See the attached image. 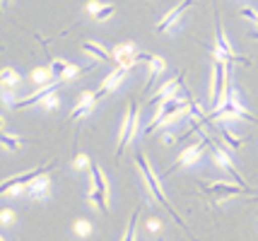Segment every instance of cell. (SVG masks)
Here are the masks:
<instances>
[{"label": "cell", "mask_w": 258, "mask_h": 241, "mask_svg": "<svg viewBox=\"0 0 258 241\" xmlns=\"http://www.w3.org/2000/svg\"><path fill=\"white\" fill-rule=\"evenodd\" d=\"M251 36H253V39H258V32H253V34H251Z\"/></svg>", "instance_id": "d590c367"}, {"label": "cell", "mask_w": 258, "mask_h": 241, "mask_svg": "<svg viewBox=\"0 0 258 241\" xmlns=\"http://www.w3.org/2000/svg\"><path fill=\"white\" fill-rule=\"evenodd\" d=\"M0 99H3V104H5L8 109H12L15 102H17V99H15V92H8V90H0Z\"/></svg>", "instance_id": "4dcf8cb0"}, {"label": "cell", "mask_w": 258, "mask_h": 241, "mask_svg": "<svg viewBox=\"0 0 258 241\" xmlns=\"http://www.w3.org/2000/svg\"><path fill=\"white\" fill-rule=\"evenodd\" d=\"M68 70V60H63V58H53L51 60V72H53V77L56 80H60L63 77V72Z\"/></svg>", "instance_id": "4316f807"}, {"label": "cell", "mask_w": 258, "mask_h": 241, "mask_svg": "<svg viewBox=\"0 0 258 241\" xmlns=\"http://www.w3.org/2000/svg\"><path fill=\"white\" fill-rule=\"evenodd\" d=\"M159 231H162V222H159L157 217H150L145 222V234H150V236H157Z\"/></svg>", "instance_id": "f546056e"}, {"label": "cell", "mask_w": 258, "mask_h": 241, "mask_svg": "<svg viewBox=\"0 0 258 241\" xmlns=\"http://www.w3.org/2000/svg\"><path fill=\"white\" fill-rule=\"evenodd\" d=\"M90 176H92V186H94L97 191H101V193L109 195V181H106V176H104V172H101V167L97 164V162H92Z\"/></svg>", "instance_id": "d6986e66"}, {"label": "cell", "mask_w": 258, "mask_h": 241, "mask_svg": "<svg viewBox=\"0 0 258 241\" xmlns=\"http://www.w3.org/2000/svg\"><path fill=\"white\" fill-rule=\"evenodd\" d=\"M125 75H128V70L121 68V65L113 70V72H109V75H106V77L101 80L99 90H94V97H97V102H99V99H104L106 94H111L113 90H118V87H121V85L125 82Z\"/></svg>", "instance_id": "9c48e42d"}, {"label": "cell", "mask_w": 258, "mask_h": 241, "mask_svg": "<svg viewBox=\"0 0 258 241\" xmlns=\"http://www.w3.org/2000/svg\"><path fill=\"white\" fill-rule=\"evenodd\" d=\"M111 53H113V60H116L121 68L133 70L135 65H138V60H135V56H138V48H135V44H131V41L118 44V46L113 48Z\"/></svg>", "instance_id": "7c38bea8"}, {"label": "cell", "mask_w": 258, "mask_h": 241, "mask_svg": "<svg viewBox=\"0 0 258 241\" xmlns=\"http://www.w3.org/2000/svg\"><path fill=\"white\" fill-rule=\"evenodd\" d=\"M138 217H140V207H135L131 219H128V229L123 234V241H135V227H138Z\"/></svg>", "instance_id": "d4e9b609"}, {"label": "cell", "mask_w": 258, "mask_h": 241, "mask_svg": "<svg viewBox=\"0 0 258 241\" xmlns=\"http://www.w3.org/2000/svg\"><path fill=\"white\" fill-rule=\"evenodd\" d=\"M27 142L24 138H20V135H12V133H0V147L10 149V152H17V149H22V145Z\"/></svg>", "instance_id": "ffe728a7"}, {"label": "cell", "mask_w": 258, "mask_h": 241, "mask_svg": "<svg viewBox=\"0 0 258 241\" xmlns=\"http://www.w3.org/2000/svg\"><path fill=\"white\" fill-rule=\"evenodd\" d=\"M87 200H90L92 205L99 207L101 212H109V195L101 193V191H97L94 186H92L90 191H87Z\"/></svg>", "instance_id": "44dd1931"}, {"label": "cell", "mask_w": 258, "mask_h": 241, "mask_svg": "<svg viewBox=\"0 0 258 241\" xmlns=\"http://www.w3.org/2000/svg\"><path fill=\"white\" fill-rule=\"evenodd\" d=\"M73 231H75V236H78V239H90L92 231H94V227H92L90 219L80 217V219H75V222H73Z\"/></svg>", "instance_id": "7402d4cb"}, {"label": "cell", "mask_w": 258, "mask_h": 241, "mask_svg": "<svg viewBox=\"0 0 258 241\" xmlns=\"http://www.w3.org/2000/svg\"><path fill=\"white\" fill-rule=\"evenodd\" d=\"M220 135L227 140V145H229L232 149H241L244 140H246V138H239V135H236V133H232L229 128H220Z\"/></svg>", "instance_id": "603a6c76"}, {"label": "cell", "mask_w": 258, "mask_h": 241, "mask_svg": "<svg viewBox=\"0 0 258 241\" xmlns=\"http://www.w3.org/2000/svg\"><path fill=\"white\" fill-rule=\"evenodd\" d=\"M215 39H217V46H215V60H222V63H244V65H251V58L236 56L232 44L227 41L225 32H222V24H220V17H215Z\"/></svg>", "instance_id": "8992f818"}, {"label": "cell", "mask_w": 258, "mask_h": 241, "mask_svg": "<svg viewBox=\"0 0 258 241\" xmlns=\"http://www.w3.org/2000/svg\"><path fill=\"white\" fill-rule=\"evenodd\" d=\"M208 145H213V138L203 133L198 142H193L191 147H186L183 152H181L179 159H176L174 164H171V167H169L164 176H169V174L176 172V169H183V167H193V164H198V159H203V152H205V147H208Z\"/></svg>", "instance_id": "5b68a950"}, {"label": "cell", "mask_w": 258, "mask_h": 241, "mask_svg": "<svg viewBox=\"0 0 258 241\" xmlns=\"http://www.w3.org/2000/svg\"><path fill=\"white\" fill-rule=\"evenodd\" d=\"M135 164H138V169H140V174H143V179H145V186L150 188V193L157 198V203H162V205L167 207V212L174 217V222L179 224V227H183V229L188 231V224L183 222V219L179 217V212L171 207V203L167 200V195H164V191H162V181H159L157 176H155V172H152V167H150V162H147V157L143 154V149H138L135 152ZM191 234V231H188Z\"/></svg>", "instance_id": "7a4b0ae2"}, {"label": "cell", "mask_w": 258, "mask_h": 241, "mask_svg": "<svg viewBox=\"0 0 258 241\" xmlns=\"http://www.w3.org/2000/svg\"><path fill=\"white\" fill-rule=\"evenodd\" d=\"M51 80H56L53 72H51V65H39L29 72V82L36 87H46V85H51Z\"/></svg>", "instance_id": "e0dca14e"}, {"label": "cell", "mask_w": 258, "mask_h": 241, "mask_svg": "<svg viewBox=\"0 0 258 241\" xmlns=\"http://www.w3.org/2000/svg\"><path fill=\"white\" fill-rule=\"evenodd\" d=\"M17 222V212L12 207H3L0 210V227H12Z\"/></svg>", "instance_id": "484cf974"}, {"label": "cell", "mask_w": 258, "mask_h": 241, "mask_svg": "<svg viewBox=\"0 0 258 241\" xmlns=\"http://www.w3.org/2000/svg\"><path fill=\"white\" fill-rule=\"evenodd\" d=\"M24 193L34 198V200H46L48 195H51V181H48V174H41V176H36L34 181L27 184L24 188Z\"/></svg>", "instance_id": "4fadbf2b"}, {"label": "cell", "mask_w": 258, "mask_h": 241, "mask_svg": "<svg viewBox=\"0 0 258 241\" xmlns=\"http://www.w3.org/2000/svg\"><path fill=\"white\" fill-rule=\"evenodd\" d=\"M20 85H22V75H20L17 68H3L0 70V90L15 92Z\"/></svg>", "instance_id": "9a60e30c"}, {"label": "cell", "mask_w": 258, "mask_h": 241, "mask_svg": "<svg viewBox=\"0 0 258 241\" xmlns=\"http://www.w3.org/2000/svg\"><path fill=\"white\" fill-rule=\"evenodd\" d=\"M92 167V157L87 152H75V159H73V169L75 172H85Z\"/></svg>", "instance_id": "cb8c5ba5"}, {"label": "cell", "mask_w": 258, "mask_h": 241, "mask_svg": "<svg viewBox=\"0 0 258 241\" xmlns=\"http://www.w3.org/2000/svg\"><path fill=\"white\" fill-rule=\"evenodd\" d=\"M0 241H8V239H5V236H3V234H0Z\"/></svg>", "instance_id": "8d00e7d4"}, {"label": "cell", "mask_w": 258, "mask_h": 241, "mask_svg": "<svg viewBox=\"0 0 258 241\" xmlns=\"http://www.w3.org/2000/svg\"><path fill=\"white\" fill-rule=\"evenodd\" d=\"M147 68H150V75H147V82L145 87H152L155 85V80H157L159 75L164 72V68H167V60L159 56H150V60H147Z\"/></svg>", "instance_id": "ac0fdd59"}, {"label": "cell", "mask_w": 258, "mask_h": 241, "mask_svg": "<svg viewBox=\"0 0 258 241\" xmlns=\"http://www.w3.org/2000/svg\"><path fill=\"white\" fill-rule=\"evenodd\" d=\"M227 65L222 60H215L213 63V72H210V106L215 111L227 104L229 99V82H227Z\"/></svg>", "instance_id": "3957f363"}, {"label": "cell", "mask_w": 258, "mask_h": 241, "mask_svg": "<svg viewBox=\"0 0 258 241\" xmlns=\"http://www.w3.org/2000/svg\"><path fill=\"white\" fill-rule=\"evenodd\" d=\"M191 5H193V0H181L179 5H174V8H171V10H169L167 15L162 17V20H159V24H157V32H159V34H164V32H169L174 24H179L181 17H183V12L188 10Z\"/></svg>", "instance_id": "8fae6325"}, {"label": "cell", "mask_w": 258, "mask_h": 241, "mask_svg": "<svg viewBox=\"0 0 258 241\" xmlns=\"http://www.w3.org/2000/svg\"><path fill=\"white\" fill-rule=\"evenodd\" d=\"M10 3H12V0H0V8H8Z\"/></svg>", "instance_id": "e575fe53"}, {"label": "cell", "mask_w": 258, "mask_h": 241, "mask_svg": "<svg viewBox=\"0 0 258 241\" xmlns=\"http://www.w3.org/2000/svg\"><path fill=\"white\" fill-rule=\"evenodd\" d=\"M181 87H183V75L179 72V75H176L174 80H169L167 85H162L157 92L150 97V104H152V106H159V104L169 102V99H174V97H176V92H179Z\"/></svg>", "instance_id": "30bf717a"}, {"label": "cell", "mask_w": 258, "mask_h": 241, "mask_svg": "<svg viewBox=\"0 0 258 241\" xmlns=\"http://www.w3.org/2000/svg\"><path fill=\"white\" fill-rule=\"evenodd\" d=\"M3 128H5V116L0 114V133H3Z\"/></svg>", "instance_id": "836d02e7"}, {"label": "cell", "mask_w": 258, "mask_h": 241, "mask_svg": "<svg viewBox=\"0 0 258 241\" xmlns=\"http://www.w3.org/2000/svg\"><path fill=\"white\" fill-rule=\"evenodd\" d=\"M101 8H104V3H99V0H87V12L90 15H97Z\"/></svg>", "instance_id": "d6a6232c"}, {"label": "cell", "mask_w": 258, "mask_h": 241, "mask_svg": "<svg viewBox=\"0 0 258 241\" xmlns=\"http://www.w3.org/2000/svg\"><path fill=\"white\" fill-rule=\"evenodd\" d=\"M58 106H60V99H58L56 92L48 94V97H44V99H41V109H44V111H56Z\"/></svg>", "instance_id": "f1b7e54d"}, {"label": "cell", "mask_w": 258, "mask_h": 241, "mask_svg": "<svg viewBox=\"0 0 258 241\" xmlns=\"http://www.w3.org/2000/svg\"><path fill=\"white\" fill-rule=\"evenodd\" d=\"M94 104H97V97H94V92H82L80 94L78 104H75V109L68 114V121H78V118H82V116H87L94 109Z\"/></svg>", "instance_id": "5bb4252c"}, {"label": "cell", "mask_w": 258, "mask_h": 241, "mask_svg": "<svg viewBox=\"0 0 258 241\" xmlns=\"http://www.w3.org/2000/svg\"><path fill=\"white\" fill-rule=\"evenodd\" d=\"M213 162H215V167H220L222 172H227L229 176H232V181L239 186H244V188H251V186L241 179V174L236 172V167H234V162H232V157L225 152V147L220 145V142H215L213 140Z\"/></svg>", "instance_id": "52a82bcc"}, {"label": "cell", "mask_w": 258, "mask_h": 241, "mask_svg": "<svg viewBox=\"0 0 258 241\" xmlns=\"http://www.w3.org/2000/svg\"><path fill=\"white\" fill-rule=\"evenodd\" d=\"M113 15H116V5L106 3V5H104V8H101V10L94 15V20H97V22H106V20H111Z\"/></svg>", "instance_id": "83f0119b"}, {"label": "cell", "mask_w": 258, "mask_h": 241, "mask_svg": "<svg viewBox=\"0 0 258 241\" xmlns=\"http://www.w3.org/2000/svg\"><path fill=\"white\" fill-rule=\"evenodd\" d=\"M183 94H186V99L181 102L179 97H174V99H169V102L159 104L155 116H152V121L145 126V135L150 133H155L157 128L162 126H174V123H179L181 118H188L191 116V102H193V94L183 87Z\"/></svg>", "instance_id": "6da1fadb"}, {"label": "cell", "mask_w": 258, "mask_h": 241, "mask_svg": "<svg viewBox=\"0 0 258 241\" xmlns=\"http://www.w3.org/2000/svg\"><path fill=\"white\" fill-rule=\"evenodd\" d=\"M241 17L248 20V22L258 24V10H253V8H241Z\"/></svg>", "instance_id": "1f68e13d"}, {"label": "cell", "mask_w": 258, "mask_h": 241, "mask_svg": "<svg viewBox=\"0 0 258 241\" xmlns=\"http://www.w3.org/2000/svg\"><path fill=\"white\" fill-rule=\"evenodd\" d=\"M82 51H85L87 56H92L94 60L116 63V60H113V53H111V51H109V48H104L101 44H97V41H82Z\"/></svg>", "instance_id": "2e32d148"}, {"label": "cell", "mask_w": 258, "mask_h": 241, "mask_svg": "<svg viewBox=\"0 0 258 241\" xmlns=\"http://www.w3.org/2000/svg\"><path fill=\"white\" fill-rule=\"evenodd\" d=\"M138 128H140V106L138 102H131L128 106V114L123 118V126H121V135H118V147H116V157L123 154V149L133 142V138L138 135Z\"/></svg>", "instance_id": "277c9868"}, {"label": "cell", "mask_w": 258, "mask_h": 241, "mask_svg": "<svg viewBox=\"0 0 258 241\" xmlns=\"http://www.w3.org/2000/svg\"><path fill=\"white\" fill-rule=\"evenodd\" d=\"M203 193L213 195V198H234V195H241V193H251V195H258V191L253 188H244L239 184H225V181H215V184H203Z\"/></svg>", "instance_id": "ba28073f"}]
</instances>
